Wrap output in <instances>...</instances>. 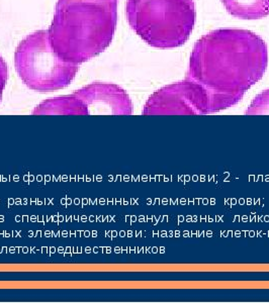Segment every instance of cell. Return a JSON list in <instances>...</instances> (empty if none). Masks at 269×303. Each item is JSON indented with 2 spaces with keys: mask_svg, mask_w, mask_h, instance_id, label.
<instances>
[{
  "mask_svg": "<svg viewBox=\"0 0 269 303\" xmlns=\"http://www.w3.org/2000/svg\"><path fill=\"white\" fill-rule=\"evenodd\" d=\"M34 115L44 114H65V115H85L88 110L82 101L74 94L59 96L52 99H47L39 104L33 110Z\"/></svg>",
  "mask_w": 269,
  "mask_h": 303,
  "instance_id": "cell-7",
  "label": "cell"
},
{
  "mask_svg": "<svg viewBox=\"0 0 269 303\" xmlns=\"http://www.w3.org/2000/svg\"><path fill=\"white\" fill-rule=\"evenodd\" d=\"M209 99L199 84L185 79L167 85L151 95L143 114H208Z\"/></svg>",
  "mask_w": 269,
  "mask_h": 303,
  "instance_id": "cell-5",
  "label": "cell"
},
{
  "mask_svg": "<svg viewBox=\"0 0 269 303\" xmlns=\"http://www.w3.org/2000/svg\"><path fill=\"white\" fill-rule=\"evenodd\" d=\"M82 101L88 114H132L133 103L122 87L94 82L73 93Z\"/></svg>",
  "mask_w": 269,
  "mask_h": 303,
  "instance_id": "cell-6",
  "label": "cell"
},
{
  "mask_svg": "<svg viewBox=\"0 0 269 303\" xmlns=\"http://www.w3.org/2000/svg\"><path fill=\"white\" fill-rule=\"evenodd\" d=\"M232 16L241 19H260L269 15V0H222Z\"/></svg>",
  "mask_w": 269,
  "mask_h": 303,
  "instance_id": "cell-8",
  "label": "cell"
},
{
  "mask_svg": "<svg viewBox=\"0 0 269 303\" xmlns=\"http://www.w3.org/2000/svg\"><path fill=\"white\" fill-rule=\"evenodd\" d=\"M246 114H269V89L257 95L247 109Z\"/></svg>",
  "mask_w": 269,
  "mask_h": 303,
  "instance_id": "cell-9",
  "label": "cell"
},
{
  "mask_svg": "<svg viewBox=\"0 0 269 303\" xmlns=\"http://www.w3.org/2000/svg\"><path fill=\"white\" fill-rule=\"evenodd\" d=\"M7 79H8V68L1 56H0V101L2 99L4 88H5Z\"/></svg>",
  "mask_w": 269,
  "mask_h": 303,
  "instance_id": "cell-10",
  "label": "cell"
},
{
  "mask_svg": "<svg viewBox=\"0 0 269 303\" xmlns=\"http://www.w3.org/2000/svg\"><path fill=\"white\" fill-rule=\"evenodd\" d=\"M268 65L265 41L250 31L221 28L197 41L186 79L206 91L209 111L218 112L239 102L263 77Z\"/></svg>",
  "mask_w": 269,
  "mask_h": 303,
  "instance_id": "cell-1",
  "label": "cell"
},
{
  "mask_svg": "<svg viewBox=\"0 0 269 303\" xmlns=\"http://www.w3.org/2000/svg\"><path fill=\"white\" fill-rule=\"evenodd\" d=\"M117 0H58L48 31L51 48L66 63H85L112 44Z\"/></svg>",
  "mask_w": 269,
  "mask_h": 303,
  "instance_id": "cell-2",
  "label": "cell"
},
{
  "mask_svg": "<svg viewBox=\"0 0 269 303\" xmlns=\"http://www.w3.org/2000/svg\"><path fill=\"white\" fill-rule=\"evenodd\" d=\"M15 69L29 89L52 92L67 87L78 72V65L62 61L51 48L48 31L29 34L17 47Z\"/></svg>",
  "mask_w": 269,
  "mask_h": 303,
  "instance_id": "cell-4",
  "label": "cell"
},
{
  "mask_svg": "<svg viewBox=\"0 0 269 303\" xmlns=\"http://www.w3.org/2000/svg\"><path fill=\"white\" fill-rule=\"evenodd\" d=\"M125 11L133 31L156 49L184 45L195 24L193 0H128Z\"/></svg>",
  "mask_w": 269,
  "mask_h": 303,
  "instance_id": "cell-3",
  "label": "cell"
}]
</instances>
